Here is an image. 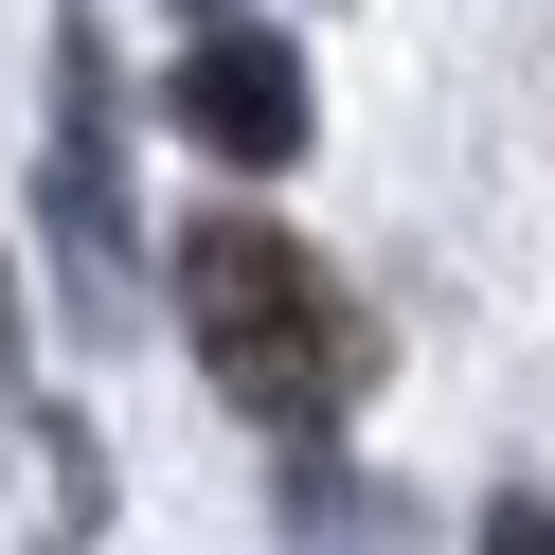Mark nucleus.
Returning a JSON list of instances; mask_svg holds the SVG:
<instances>
[{
    "instance_id": "nucleus-1",
    "label": "nucleus",
    "mask_w": 555,
    "mask_h": 555,
    "mask_svg": "<svg viewBox=\"0 0 555 555\" xmlns=\"http://www.w3.org/2000/svg\"><path fill=\"white\" fill-rule=\"evenodd\" d=\"M180 323H197V376L251 412L269 448H323L376 376V323L287 216H197L180 233Z\"/></svg>"
},
{
    "instance_id": "nucleus-2",
    "label": "nucleus",
    "mask_w": 555,
    "mask_h": 555,
    "mask_svg": "<svg viewBox=\"0 0 555 555\" xmlns=\"http://www.w3.org/2000/svg\"><path fill=\"white\" fill-rule=\"evenodd\" d=\"M305 126H323V90H305V54L269 37V18H197V54H180V144H216L233 180H269V162H305Z\"/></svg>"
},
{
    "instance_id": "nucleus-3",
    "label": "nucleus",
    "mask_w": 555,
    "mask_h": 555,
    "mask_svg": "<svg viewBox=\"0 0 555 555\" xmlns=\"http://www.w3.org/2000/svg\"><path fill=\"white\" fill-rule=\"evenodd\" d=\"M54 251L73 287H126V162H108V18H54Z\"/></svg>"
},
{
    "instance_id": "nucleus-4",
    "label": "nucleus",
    "mask_w": 555,
    "mask_h": 555,
    "mask_svg": "<svg viewBox=\"0 0 555 555\" xmlns=\"http://www.w3.org/2000/svg\"><path fill=\"white\" fill-rule=\"evenodd\" d=\"M197 18H216V0H197Z\"/></svg>"
}]
</instances>
